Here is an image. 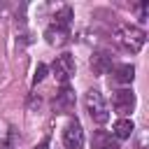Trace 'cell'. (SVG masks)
Returning a JSON list of instances; mask_svg holds the SVG:
<instances>
[{"label":"cell","mask_w":149,"mask_h":149,"mask_svg":"<svg viewBox=\"0 0 149 149\" xmlns=\"http://www.w3.org/2000/svg\"><path fill=\"white\" fill-rule=\"evenodd\" d=\"M135 93L130 91V88H119V91H114V95H112V107L116 109V114H130L133 109H135Z\"/></svg>","instance_id":"5b68a950"},{"label":"cell","mask_w":149,"mask_h":149,"mask_svg":"<svg viewBox=\"0 0 149 149\" xmlns=\"http://www.w3.org/2000/svg\"><path fill=\"white\" fill-rule=\"evenodd\" d=\"M44 40H47L49 47H63V44L70 40V28L51 21V26L44 30Z\"/></svg>","instance_id":"8992f818"},{"label":"cell","mask_w":149,"mask_h":149,"mask_svg":"<svg viewBox=\"0 0 149 149\" xmlns=\"http://www.w3.org/2000/svg\"><path fill=\"white\" fill-rule=\"evenodd\" d=\"M109 84H130L135 79V68L130 63H121V65H112L109 70Z\"/></svg>","instance_id":"9c48e42d"},{"label":"cell","mask_w":149,"mask_h":149,"mask_svg":"<svg viewBox=\"0 0 149 149\" xmlns=\"http://www.w3.org/2000/svg\"><path fill=\"white\" fill-rule=\"evenodd\" d=\"M133 130H135V126H133L130 119H119V121L114 123L112 135H114V140H128V137L133 135Z\"/></svg>","instance_id":"8fae6325"},{"label":"cell","mask_w":149,"mask_h":149,"mask_svg":"<svg viewBox=\"0 0 149 149\" xmlns=\"http://www.w3.org/2000/svg\"><path fill=\"white\" fill-rule=\"evenodd\" d=\"M2 149H12V147H2Z\"/></svg>","instance_id":"9a60e30c"},{"label":"cell","mask_w":149,"mask_h":149,"mask_svg":"<svg viewBox=\"0 0 149 149\" xmlns=\"http://www.w3.org/2000/svg\"><path fill=\"white\" fill-rule=\"evenodd\" d=\"M91 144H93V149H119V142L107 130H95L91 137Z\"/></svg>","instance_id":"30bf717a"},{"label":"cell","mask_w":149,"mask_h":149,"mask_svg":"<svg viewBox=\"0 0 149 149\" xmlns=\"http://www.w3.org/2000/svg\"><path fill=\"white\" fill-rule=\"evenodd\" d=\"M74 109V91L70 86H63L54 98V112L56 114H70Z\"/></svg>","instance_id":"52a82bcc"},{"label":"cell","mask_w":149,"mask_h":149,"mask_svg":"<svg viewBox=\"0 0 149 149\" xmlns=\"http://www.w3.org/2000/svg\"><path fill=\"white\" fill-rule=\"evenodd\" d=\"M84 105H86L88 116H91L95 123H107V121H109L107 102H105V98H102V93H100L98 88L86 91V95H84Z\"/></svg>","instance_id":"7a4b0ae2"},{"label":"cell","mask_w":149,"mask_h":149,"mask_svg":"<svg viewBox=\"0 0 149 149\" xmlns=\"http://www.w3.org/2000/svg\"><path fill=\"white\" fill-rule=\"evenodd\" d=\"M112 54L109 51H105V49H98V51H93V56H91V70H93V74H107L109 70H112Z\"/></svg>","instance_id":"ba28073f"},{"label":"cell","mask_w":149,"mask_h":149,"mask_svg":"<svg viewBox=\"0 0 149 149\" xmlns=\"http://www.w3.org/2000/svg\"><path fill=\"white\" fill-rule=\"evenodd\" d=\"M51 70H54V77H56L63 86H68V81L74 77V58H72V54H61V56H56Z\"/></svg>","instance_id":"3957f363"},{"label":"cell","mask_w":149,"mask_h":149,"mask_svg":"<svg viewBox=\"0 0 149 149\" xmlns=\"http://www.w3.org/2000/svg\"><path fill=\"white\" fill-rule=\"evenodd\" d=\"M44 77H47V65H44V63H40V65L35 68V74H33V81H35V84H40V81H42Z\"/></svg>","instance_id":"4fadbf2b"},{"label":"cell","mask_w":149,"mask_h":149,"mask_svg":"<svg viewBox=\"0 0 149 149\" xmlns=\"http://www.w3.org/2000/svg\"><path fill=\"white\" fill-rule=\"evenodd\" d=\"M63 144L65 149H81L84 147V130L79 119H70L68 126L63 128Z\"/></svg>","instance_id":"277c9868"},{"label":"cell","mask_w":149,"mask_h":149,"mask_svg":"<svg viewBox=\"0 0 149 149\" xmlns=\"http://www.w3.org/2000/svg\"><path fill=\"white\" fill-rule=\"evenodd\" d=\"M54 23H61V26H68L70 28V23H72V7H61L56 14H54Z\"/></svg>","instance_id":"7c38bea8"},{"label":"cell","mask_w":149,"mask_h":149,"mask_svg":"<svg viewBox=\"0 0 149 149\" xmlns=\"http://www.w3.org/2000/svg\"><path fill=\"white\" fill-rule=\"evenodd\" d=\"M35 149H49V140H44V142H40Z\"/></svg>","instance_id":"5bb4252c"},{"label":"cell","mask_w":149,"mask_h":149,"mask_svg":"<svg viewBox=\"0 0 149 149\" xmlns=\"http://www.w3.org/2000/svg\"><path fill=\"white\" fill-rule=\"evenodd\" d=\"M116 42H119L126 51L137 54V51L144 47V42H147V33H144L142 28H137V26L126 23V26H119V30H116Z\"/></svg>","instance_id":"6da1fadb"}]
</instances>
